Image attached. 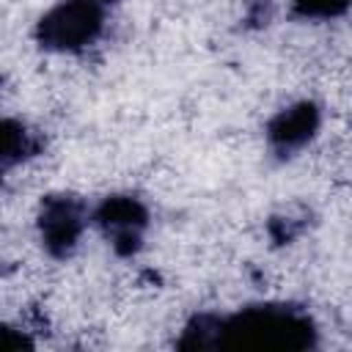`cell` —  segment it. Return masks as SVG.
Instances as JSON below:
<instances>
[{"label": "cell", "instance_id": "277c9868", "mask_svg": "<svg viewBox=\"0 0 352 352\" xmlns=\"http://www.w3.org/2000/svg\"><path fill=\"white\" fill-rule=\"evenodd\" d=\"M338 3H341V0H302L305 11H322V14L333 11V8L338 6Z\"/></svg>", "mask_w": 352, "mask_h": 352}, {"label": "cell", "instance_id": "7a4b0ae2", "mask_svg": "<svg viewBox=\"0 0 352 352\" xmlns=\"http://www.w3.org/2000/svg\"><path fill=\"white\" fill-rule=\"evenodd\" d=\"M44 231H47V245L50 248H69L80 231V214L69 201H60L50 206L44 217Z\"/></svg>", "mask_w": 352, "mask_h": 352}, {"label": "cell", "instance_id": "3957f363", "mask_svg": "<svg viewBox=\"0 0 352 352\" xmlns=\"http://www.w3.org/2000/svg\"><path fill=\"white\" fill-rule=\"evenodd\" d=\"M314 121H316V118H314V110H311V107L289 110V113H283V116L275 121L272 138L280 140V143H286V146H294V143L305 140V135H311Z\"/></svg>", "mask_w": 352, "mask_h": 352}, {"label": "cell", "instance_id": "6da1fadb", "mask_svg": "<svg viewBox=\"0 0 352 352\" xmlns=\"http://www.w3.org/2000/svg\"><path fill=\"white\" fill-rule=\"evenodd\" d=\"M96 28H99V11L94 8V3H72L47 19V36L63 47L91 38Z\"/></svg>", "mask_w": 352, "mask_h": 352}]
</instances>
